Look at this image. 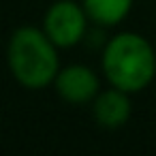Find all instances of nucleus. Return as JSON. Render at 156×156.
I'll use <instances>...</instances> for the list:
<instances>
[{
	"label": "nucleus",
	"instance_id": "1",
	"mask_svg": "<svg viewBox=\"0 0 156 156\" xmlns=\"http://www.w3.org/2000/svg\"><path fill=\"white\" fill-rule=\"evenodd\" d=\"M101 66L109 86L135 94L156 79V49L137 32H120L107 41Z\"/></svg>",
	"mask_w": 156,
	"mask_h": 156
},
{
	"label": "nucleus",
	"instance_id": "2",
	"mask_svg": "<svg viewBox=\"0 0 156 156\" xmlns=\"http://www.w3.org/2000/svg\"><path fill=\"white\" fill-rule=\"evenodd\" d=\"M7 64L20 86L28 90H43L54 83L60 71L58 45L43 28L22 26L9 39Z\"/></svg>",
	"mask_w": 156,
	"mask_h": 156
},
{
	"label": "nucleus",
	"instance_id": "3",
	"mask_svg": "<svg viewBox=\"0 0 156 156\" xmlns=\"http://www.w3.org/2000/svg\"><path fill=\"white\" fill-rule=\"evenodd\" d=\"M88 20L83 5L75 0H56L43 17V30L58 47L66 49L83 39Z\"/></svg>",
	"mask_w": 156,
	"mask_h": 156
},
{
	"label": "nucleus",
	"instance_id": "4",
	"mask_svg": "<svg viewBox=\"0 0 156 156\" xmlns=\"http://www.w3.org/2000/svg\"><path fill=\"white\" fill-rule=\"evenodd\" d=\"M58 96L71 105H86L96 98L101 92L98 75L86 64H69L58 71L54 79Z\"/></svg>",
	"mask_w": 156,
	"mask_h": 156
},
{
	"label": "nucleus",
	"instance_id": "5",
	"mask_svg": "<svg viewBox=\"0 0 156 156\" xmlns=\"http://www.w3.org/2000/svg\"><path fill=\"white\" fill-rule=\"evenodd\" d=\"M92 113L103 128H120L130 120V113H133L130 94L115 86L101 90L92 101Z\"/></svg>",
	"mask_w": 156,
	"mask_h": 156
},
{
	"label": "nucleus",
	"instance_id": "6",
	"mask_svg": "<svg viewBox=\"0 0 156 156\" xmlns=\"http://www.w3.org/2000/svg\"><path fill=\"white\" fill-rule=\"evenodd\" d=\"M90 22L111 28L118 26L133 9V0H81Z\"/></svg>",
	"mask_w": 156,
	"mask_h": 156
}]
</instances>
